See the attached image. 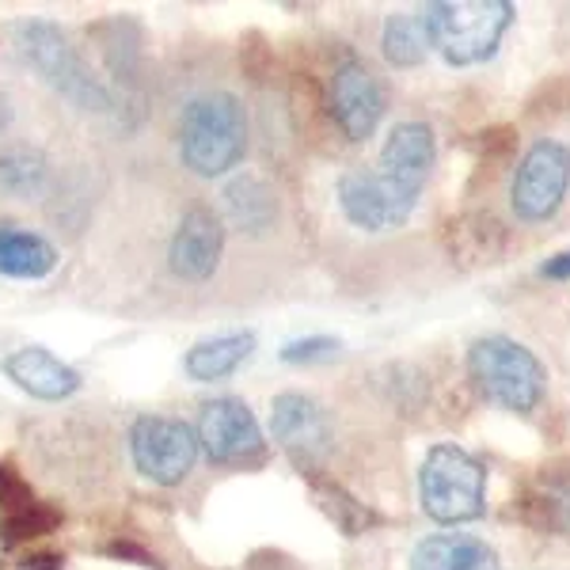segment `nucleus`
<instances>
[{
	"label": "nucleus",
	"mask_w": 570,
	"mask_h": 570,
	"mask_svg": "<svg viewBox=\"0 0 570 570\" xmlns=\"http://www.w3.org/2000/svg\"><path fill=\"white\" fill-rule=\"evenodd\" d=\"M419 23L449 66H480L494 58L502 35L510 31L518 8L510 0H434L419 8Z\"/></svg>",
	"instance_id": "obj_1"
},
{
	"label": "nucleus",
	"mask_w": 570,
	"mask_h": 570,
	"mask_svg": "<svg viewBox=\"0 0 570 570\" xmlns=\"http://www.w3.org/2000/svg\"><path fill=\"white\" fill-rule=\"evenodd\" d=\"M247 153V115L233 91L190 99L179 118V160L202 179L228 176Z\"/></svg>",
	"instance_id": "obj_2"
},
{
	"label": "nucleus",
	"mask_w": 570,
	"mask_h": 570,
	"mask_svg": "<svg viewBox=\"0 0 570 570\" xmlns=\"http://www.w3.org/2000/svg\"><path fill=\"white\" fill-rule=\"evenodd\" d=\"M8 35H12L16 53L42 77V85L66 96L72 107L91 110V115H110L115 110L110 88L85 66V58H80L77 46L69 42V35L58 23L20 20L8 27Z\"/></svg>",
	"instance_id": "obj_3"
},
{
	"label": "nucleus",
	"mask_w": 570,
	"mask_h": 570,
	"mask_svg": "<svg viewBox=\"0 0 570 570\" xmlns=\"http://www.w3.org/2000/svg\"><path fill=\"white\" fill-rule=\"evenodd\" d=\"M468 376L483 400L513 415H532L544 403L548 370L525 343L510 335H483L468 346Z\"/></svg>",
	"instance_id": "obj_4"
},
{
	"label": "nucleus",
	"mask_w": 570,
	"mask_h": 570,
	"mask_svg": "<svg viewBox=\"0 0 570 570\" xmlns=\"http://www.w3.org/2000/svg\"><path fill=\"white\" fill-rule=\"evenodd\" d=\"M422 513L438 525H464L487 510V468L461 445H434L419 472Z\"/></svg>",
	"instance_id": "obj_5"
},
{
	"label": "nucleus",
	"mask_w": 570,
	"mask_h": 570,
	"mask_svg": "<svg viewBox=\"0 0 570 570\" xmlns=\"http://www.w3.org/2000/svg\"><path fill=\"white\" fill-rule=\"evenodd\" d=\"M130 456L145 480H153L156 487H179L195 472L198 434L183 419L141 415L130 426Z\"/></svg>",
	"instance_id": "obj_6"
},
{
	"label": "nucleus",
	"mask_w": 570,
	"mask_h": 570,
	"mask_svg": "<svg viewBox=\"0 0 570 570\" xmlns=\"http://www.w3.org/2000/svg\"><path fill=\"white\" fill-rule=\"evenodd\" d=\"M570 190V149L563 141H537L521 156L510 183V206L525 225H540L559 214Z\"/></svg>",
	"instance_id": "obj_7"
},
{
	"label": "nucleus",
	"mask_w": 570,
	"mask_h": 570,
	"mask_svg": "<svg viewBox=\"0 0 570 570\" xmlns=\"http://www.w3.org/2000/svg\"><path fill=\"white\" fill-rule=\"evenodd\" d=\"M195 434L198 449H206V456L214 464H255L266 453L259 419L236 395H220V400L202 403Z\"/></svg>",
	"instance_id": "obj_8"
},
{
	"label": "nucleus",
	"mask_w": 570,
	"mask_h": 570,
	"mask_svg": "<svg viewBox=\"0 0 570 570\" xmlns=\"http://www.w3.org/2000/svg\"><path fill=\"white\" fill-rule=\"evenodd\" d=\"M271 434L289 453V461L305 472H316V464L331 453V415L305 392H282L271 403Z\"/></svg>",
	"instance_id": "obj_9"
},
{
	"label": "nucleus",
	"mask_w": 570,
	"mask_h": 570,
	"mask_svg": "<svg viewBox=\"0 0 570 570\" xmlns=\"http://www.w3.org/2000/svg\"><path fill=\"white\" fill-rule=\"evenodd\" d=\"M338 206H343L346 220L365 233H389V228L407 225L419 198L392 187L376 168H351L338 179Z\"/></svg>",
	"instance_id": "obj_10"
},
{
	"label": "nucleus",
	"mask_w": 570,
	"mask_h": 570,
	"mask_svg": "<svg viewBox=\"0 0 570 570\" xmlns=\"http://www.w3.org/2000/svg\"><path fill=\"white\" fill-rule=\"evenodd\" d=\"M327 104H331V115H335L338 130L351 137V141H365V137H373L376 126H381L384 107H389V91H384V80L376 77L365 61L351 58L331 72Z\"/></svg>",
	"instance_id": "obj_11"
},
{
	"label": "nucleus",
	"mask_w": 570,
	"mask_h": 570,
	"mask_svg": "<svg viewBox=\"0 0 570 570\" xmlns=\"http://www.w3.org/2000/svg\"><path fill=\"white\" fill-rule=\"evenodd\" d=\"M220 255H225V220L206 206L187 209L168 247L171 274L183 282H209L220 266Z\"/></svg>",
	"instance_id": "obj_12"
},
{
	"label": "nucleus",
	"mask_w": 570,
	"mask_h": 570,
	"mask_svg": "<svg viewBox=\"0 0 570 570\" xmlns=\"http://www.w3.org/2000/svg\"><path fill=\"white\" fill-rule=\"evenodd\" d=\"M434 156H438L434 130L426 122H400L389 134V141H384L381 156H376V171L392 187H400L403 195L419 198L430 179V168H434Z\"/></svg>",
	"instance_id": "obj_13"
},
{
	"label": "nucleus",
	"mask_w": 570,
	"mask_h": 570,
	"mask_svg": "<svg viewBox=\"0 0 570 570\" xmlns=\"http://www.w3.org/2000/svg\"><path fill=\"white\" fill-rule=\"evenodd\" d=\"M4 373L16 389H23L27 395L46 400V403L69 400V395H77L80 384H85L72 365H66L58 354L46 351V346H20L16 354H8Z\"/></svg>",
	"instance_id": "obj_14"
},
{
	"label": "nucleus",
	"mask_w": 570,
	"mask_h": 570,
	"mask_svg": "<svg viewBox=\"0 0 570 570\" xmlns=\"http://www.w3.org/2000/svg\"><path fill=\"white\" fill-rule=\"evenodd\" d=\"M252 354H255L252 331H228V335L202 338V343L190 346L187 357H183V370L198 384H217L228 381L240 365L252 362Z\"/></svg>",
	"instance_id": "obj_15"
},
{
	"label": "nucleus",
	"mask_w": 570,
	"mask_h": 570,
	"mask_svg": "<svg viewBox=\"0 0 570 570\" xmlns=\"http://www.w3.org/2000/svg\"><path fill=\"white\" fill-rule=\"evenodd\" d=\"M411 570H502V563L483 540L464 537V532H438L415 544Z\"/></svg>",
	"instance_id": "obj_16"
},
{
	"label": "nucleus",
	"mask_w": 570,
	"mask_h": 570,
	"mask_svg": "<svg viewBox=\"0 0 570 570\" xmlns=\"http://www.w3.org/2000/svg\"><path fill=\"white\" fill-rule=\"evenodd\" d=\"M58 252L39 233H27L20 225H0V274L20 282H39L53 274Z\"/></svg>",
	"instance_id": "obj_17"
},
{
	"label": "nucleus",
	"mask_w": 570,
	"mask_h": 570,
	"mask_svg": "<svg viewBox=\"0 0 570 570\" xmlns=\"http://www.w3.org/2000/svg\"><path fill=\"white\" fill-rule=\"evenodd\" d=\"M225 206H228V217L252 236L271 233L274 220H278V195H274L271 183L263 176H255V171H244V176H236L228 183Z\"/></svg>",
	"instance_id": "obj_18"
},
{
	"label": "nucleus",
	"mask_w": 570,
	"mask_h": 570,
	"mask_svg": "<svg viewBox=\"0 0 570 570\" xmlns=\"http://www.w3.org/2000/svg\"><path fill=\"white\" fill-rule=\"evenodd\" d=\"M91 35L99 39L110 77L122 85V91L137 88V72H141V27L126 20V16H115V20L91 27Z\"/></svg>",
	"instance_id": "obj_19"
},
{
	"label": "nucleus",
	"mask_w": 570,
	"mask_h": 570,
	"mask_svg": "<svg viewBox=\"0 0 570 570\" xmlns=\"http://www.w3.org/2000/svg\"><path fill=\"white\" fill-rule=\"evenodd\" d=\"M50 183V160L35 145H4L0 149V195L39 198Z\"/></svg>",
	"instance_id": "obj_20"
},
{
	"label": "nucleus",
	"mask_w": 570,
	"mask_h": 570,
	"mask_svg": "<svg viewBox=\"0 0 570 570\" xmlns=\"http://www.w3.org/2000/svg\"><path fill=\"white\" fill-rule=\"evenodd\" d=\"M525 521L556 537H570V475H544L525 499Z\"/></svg>",
	"instance_id": "obj_21"
},
{
	"label": "nucleus",
	"mask_w": 570,
	"mask_h": 570,
	"mask_svg": "<svg viewBox=\"0 0 570 570\" xmlns=\"http://www.w3.org/2000/svg\"><path fill=\"white\" fill-rule=\"evenodd\" d=\"M381 53H384V61L395 69H415L426 61L430 39H426V31H422L415 12H392L389 20H384Z\"/></svg>",
	"instance_id": "obj_22"
},
{
	"label": "nucleus",
	"mask_w": 570,
	"mask_h": 570,
	"mask_svg": "<svg viewBox=\"0 0 570 570\" xmlns=\"http://www.w3.org/2000/svg\"><path fill=\"white\" fill-rule=\"evenodd\" d=\"M312 480V491H316V502L327 510V518L335 521L338 529L346 532V537H362V532H370L373 525H381V518L370 510L365 502H357L351 491H343L335 480H324V475L316 472H305Z\"/></svg>",
	"instance_id": "obj_23"
},
{
	"label": "nucleus",
	"mask_w": 570,
	"mask_h": 570,
	"mask_svg": "<svg viewBox=\"0 0 570 570\" xmlns=\"http://www.w3.org/2000/svg\"><path fill=\"white\" fill-rule=\"evenodd\" d=\"M61 521H66V518H61L58 505H50V502H31L27 510L0 518V544H4V548L31 544V540L50 537V532L58 529Z\"/></svg>",
	"instance_id": "obj_24"
},
{
	"label": "nucleus",
	"mask_w": 570,
	"mask_h": 570,
	"mask_svg": "<svg viewBox=\"0 0 570 570\" xmlns=\"http://www.w3.org/2000/svg\"><path fill=\"white\" fill-rule=\"evenodd\" d=\"M453 255L461 259H475V263H494V255L502 252V225L487 214H475V217H464L453 225Z\"/></svg>",
	"instance_id": "obj_25"
},
{
	"label": "nucleus",
	"mask_w": 570,
	"mask_h": 570,
	"mask_svg": "<svg viewBox=\"0 0 570 570\" xmlns=\"http://www.w3.org/2000/svg\"><path fill=\"white\" fill-rule=\"evenodd\" d=\"M338 351H343V343L331 335H308V338H293V343L282 346V362L285 365H316V362H331Z\"/></svg>",
	"instance_id": "obj_26"
},
{
	"label": "nucleus",
	"mask_w": 570,
	"mask_h": 570,
	"mask_svg": "<svg viewBox=\"0 0 570 570\" xmlns=\"http://www.w3.org/2000/svg\"><path fill=\"white\" fill-rule=\"evenodd\" d=\"M31 502H39V499H35V491H31V483H27L12 464L0 461V518H8V513H20Z\"/></svg>",
	"instance_id": "obj_27"
},
{
	"label": "nucleus",
	"mask_w": 570,
	"mask_h": 570,
	"mask_svg": "<svg viewBox=\"0 0 570 570\" xmlns=\"http://www.w3.org/2000/svg\"><path fill=\"white\" fill-rule=\"evenodd\" d=\"M104 551L110 559H130V563H137V567H156V570H160L156 556H149V551H145L141 544H134V540H110Z\"/></svg>",
	"instance_id": "obj_28"
},
{
	"label": "nucleus",
	"mask_w": 570,
	"mask_h": 570,
	"mask_svg": "<svg viewBox=\"0 0 570 570\" xmlns=\"http://www.w3.org/2000/svg\"><path fill=\"white\" fill-rule=\"evenodd\" d=\"M20 567L23 570H61L66 567V556H61V551H27Z\"/></svg>",
	"instance_id": "obj_29"
},
{
	"label": "nucleus",
	"mask_w": 570,
	"mask_h": 570,
	"mask_svg": "<svg viewBox=\"0 0 570 570\" xmlns=\"http://www.w3.org/2000/svg\"><path fill=\"white\" fill-rule=\"evenodd\" d=\"M540 278H548V282H570V252L551 255V259L540 266Z\"/></svg>",
	"instance_id": "obj_30"
},
{
	"label": "nucleus",
	"mask_w": 570,
	"mask_h": 570,
	"mask_svg": "<svg viewBox=\"0 0 570 570\" xmlns=\"http://www.w3.org/2000/svg\"><path fill=\"white\" fill-rule=\"evenodd\" d=\"M8 126H12V99L0 91V134H4Z\"/></svg>",
	"instance_id": "obj_31"
}]
</instances>
